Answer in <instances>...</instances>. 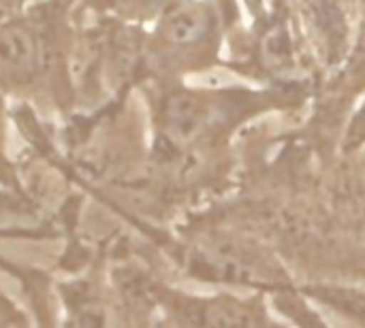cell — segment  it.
Segmentation results:
<instances>
[{"mask_svg": "<svg viewBox=\"0 0 365 328\" xmlns=\"http://www.w3.org/2000/svg\"><path fill=\"white\" fill-rule=\"evenodd\" d=\"M201 265L214 277L233 284L267 282L274 277V267L261 250L250 248L235 237H214L199 248Z\"/></svg>", "mask_w": 365, "mask_h": 328, "instance_id": "1", "label": "cell"}, {"mask_svg": "<svg viewBox=\"0 0 365 328\" xmlns=\"http://www.w3.org/2000/svg\"><path fill=\"white\" fill-rule=\"evenodd\" d=\"M43 62L38 32L26 21H11L0 28V85L19 88L34 79Z\"/></svg>", "mask_w": 365, "mask_h": 328, "instance_id": "2", "label": "cell"}, {"mask_svg": "<svg viewBox=\"0 0 365 328\" xmlns=\"http://www.w3.org/2000/svg\"><path fill=\"white\" fill-rule=\"evenodd\" d=\"M357 173H359V179L365 186V145L364 149L359 152V158H357Z\"/></svg>", "mask_w": 365, "mask_h": 328, "instance_id": "6", "label": "cell"}, {"mask_svg": "<svg viewBox=\"0 0 365 328\" xmlns=\"http://www.w3.org/2000/svg\"><path fill=\"white\" fill-rule=\"evenodd\" d=\"M212 17L201 2L180 0L171 4L163 17L160 32L173 45H195L207 36Z\"/></svg>", "mask_w": 365, "mask_h": 328, "instance_id": "4", "label": "cell"}, {"mask_svg": "<svg viewBox=\"0 0 365 328\" xmlns=\"http://www.w3.org/2000/svg\"><path fill=\"white\" fill-rule=\"evenodd\" d=\"M261 60L263 64L278 73V75H287L295 70V51H293V41L287 32V28L276 26L272 28L265 38L261 41Z\"/></svg>", "mask_w": 365, "mask_h": 328, "instance_id": "5", "label": "cell"}, {"mask_svg": "<svg viewBox=\"0 0 365 328\" xmlns=\"http://www.w3.org/2000/svg\"><path fill=\"white\" fill-rule=\"evenodd\" d=\"M216 107L212 100L180 92L167 98L163 107V132L175 147H186L201 139L214 124Z\"/></svg>", "mask_w": 365, "mask_h": 328, "instance_id": "3", "label": "cell"}]
</instances>
